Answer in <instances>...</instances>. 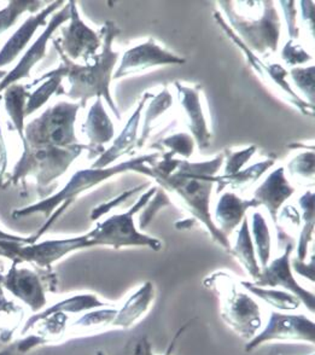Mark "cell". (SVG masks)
Masks as SVG:
<instances>
[{
	"mask_svg": "<svg viewBox=\"0 0 315 355\" xmlns=\"http://www.w3.org/2000/svg\"><path fill=\"white\" fill-rule=\"evenodd\" d=\"M100 33L103 37L102 51L90 61L86 62L84 66L71 61L61 51V49L53 44L58 55L61 56V66L44 74L42 78L34 80L29 87L40 84L44 79L50 76H61L63 79L66 78L71 85V89L66 91L69 98L79 101L81 107H85L86 103L93 97L104 99L120 120V112L110 94V81L113 79L114 66L118 60V52L113 51L111 45L115 37L120 33V29L114 22L108 21Z\"/></svg>",
	"mask_w": 315,
	"mask_h": 355,
	"instance_id": "6da1fadb",
	"label": "cell"
},
{
	"mask_svg": "<svg viewBox=\"0 0 315 355\" xmlns=\"http://www.w3.org/2000/svg\"><path fill=\"white\" fill-rule=\"evenodd\" d=\"M224 159L225 156L222 154L206 162L179 161L174 171L156 174L154 179L167 190L177 193L195 221L202 223L212 239L230 252V241L217 229L210 215L212 189L217 184V171Z\"/></svg>",
	"mask_w": 315,
	"mask_h": 355,
	"instance_id": "7a4b0ae2",
	"label": "cell"
},
{
	"mask_svg": "<svg viewBox=\"0 0 315 355\" xmlns=\"http://www.w3.org/2000/svg\"><path fill=\"white\" fill-rule=\"evenodd\" d=\"M159 157H160V154L144 155V156H139L136 159L116 164L113 167H108V168H90L78 171L61 191L44 198L43 201L37 202L34 205L24 207L21 209H16L12 213V218L19 219L24 216H30V215L43 214L46 218V223L40 227L37 234L30 236V244L39 242V239L43 237L47 230L55 224V221L66 211V208L71 206L78 197L80 196L81 193L89 191L90 189L98 185L104 180H107L116 174L123 173V172L136 171L139 173L152 177V172H151V167H149V164L157 162Z\"/></svg>",
	"mask_w": 315,
	"mask_h": 355,
	"instance_id": "3957f363",
	"label": "cell"
},
{
	"mask_svg": "<svg viewBox=\"0 0 315 355\" xmlns=\"http://www.w3.org/2000/svg\"><path fill=\"white\" fill-rule=\"evenodd\" d=\"M93 247H113V239L105 220L87 234L69 239H47L32 244L0 241V257L12 263H29L35 268L51 272L52 266L69 254Z\"/></svg>",
	"mask_w": 315,
	"mask_h": 355,
	"instance_id": "277c9868",
	"label": "cell"
},
{
	"mask_svg": "<svg viewBox=\"0 0 315 355\" xmlns=\"http://www.w3.org/2000/svg\"><path fill=\"white\" fill-rule=\"evenodd\" d=\"M220 300V317L226 325L245 341L254 338L264 327L262 309L258 300L226 272H215L203 282Z\"/></svg>",
	"mask_w": 315,
	"mask_h": 355,
	"instance_id": "5b68a950",
	"label": "cell"
},
{
	"mask_svg": "<svg viewBox=\"0 0 315 355\" xmlns=\"http://www.w3.org/2000/svg\"><path fill=\"white\" fill-rule=\"evenodd\" d=\"M84 150L91 151L89 145L78 144L68 148L56 146H30L24 144V153L12 173L6 178V185H17L27 177L35 178L38 190L50 189L52 182L61 178L69 169Z\"/></svg>",
	"mask_w": 315,
	"mask_h": 355,
	"instance_id": "8992f818",
	"label": "cell"
},
{
	"mask_svg": "<svg viewBox=\"0 0 315 355\" xmlns=\"http://www.w3.org/2000/svg\"><path fill=\"white\" fill-rule=\"evenodd\" d=\"M80 104L58 102L24 126L22 143L30 146L68 148L80 144L75 122Z\"/></svg>",
	"mask_w": 315,
	"mask_h": 355,
	"instance_id": "52a82bcc",
	"label": "cell"
},
{
	"mask_svg": "<svg viewBox=\"0 0 315 355\" xmlns=\"http://www.w3.org/2000/svg\"><path fill=\"white\" fill-rule=\"evenodd\" d=\"M0 286L15 299L26 304L34 314L47 304V291H56L57 277L53 271L21 267L12 263L6 273H0Z\"/></svg>",
	"mask_w": 315,
	"mask_h": 355,
	"instance_id": "ba28073f",
	"label": "cell"
},
{
	"mask_svg": "<svg viewBox=\"0 0 315 355\" xmlns=\"http://www.w3.org/2000/svg\"><path fill=\"white\" fill-rule=\"evenodd\" d=\"M230 24L240 33L243 44L250 51L264 55L277 50L280 37V19L272 1H264V15L259 19H245L237 14L230 1L220 3Z\"/></svg>",
	"mask_w": 315,
	"mask_h": 355,
	"instance_id": "9c48e42d",
	"label": "cell"
},
{
	"mask_svg": "<svg viewBox=\"0 0 315 355\" xmlns=\"http://www.w3.org/2000/svg\"><path fill=\"white\" fill-rule=\"evenodd\" d=\"M273 341L306 342L314 345L315 322L306 314H292L272 311L269 322L259 334L246 342L245 352L249 353Z\"/></svg>",
	"mask_w": 315,
	"mask_h": 355,
	"instance_id": "30bf717a",
	"label": "cell"
},
{
	"mask_svg": "<svg viewBox=\"0 0 315 355\" xmlns=\"http://www.w3.org/2000/svg\"><path fill=\"white\" fill-rule=\"evenodd\" d=\"M71 4V19L66 27H62V37L58 39L52 37V42L61 49L71 61L84 60L89 62L102 47L103 37L102 33L94 32L82 21L75 1H69Z\"/></svg>",
	"mask_w": 315,
	"mask_h": 355,
	"instance_id": "8fae6325",
	"label": "cell"
},
{
	"mask_svg": "<svg viewBox=\"0 0 315 355\" xmlns=\"http://www.w3.org/2000/svg\"><path fill=\"white\" fill-rule=\"evenodd\" d=\"M71 19V4L64 5L63 8L52 15L48 24L45 26L43 33L40 34L35 42L24 52L19 63L12 71H8L3 79L0 80V94L11 85L17 84L21 80L27 79L30 76L32 69L39 62L46 56L47 44L52 40V35L57 29L68 22Z\"/></svg>",
	"mask_w": 315,
	"mask_h": 355,
	"instance_id": "7c38bea8",
	"label": "cell"
},
{
	"mask_svg": "<svg viewBox=\"0 0 315 355\" xmlns=\"http://www.w3.org/2000/svg\"><path fill=\"white\" fill-rule=\"evenodd\" d=\"M292 252L294 245L292 243L287 244L282 255L269 261V265L260 272L259 278L253 283L262 288H280L295 295L301 301V304L313 314L315 311V295L313 291L305 289L302 285L298 284L296 278L294 277L291 268Z\"/></svg>",
	"mask_w": 315,
	"mask_h": 355,
	"instance_id": "4fadbf2b",
	"label": "cell"
},
{
	"mask_svg": "<svg viewBox=\"0 0 315 355\" xmlns=\"http://www.w3.org/2000/svg\"><path fill=\"white\" fill-rule=\"evenodd\" d=\"M185 62V58L167 51L159 46L152 39H149L144 44L125 52L121 64L118 66L116 73L113 75V79H120L123 76L136 74L149 69L151 67L162 64L181 66Z\"/></svg>",
	"mask_w": 315,
	"mask_h": 355,
	"instance_id": "5bb4252c",
	"label": "cell"
},
{
	"mask_svg": "<svg viewBox=\"0 0 315 355\" xmlns=\"http://www.w3.org/2000/svg\"><path fill=\"white\" fill-rule=\"evenodd\" d=\"M63 4L64 1L62 0L53 1L37 14L29 16L28 19L16 29V32L8 39V42H5L4 46L0 50V68L11 64L26 50V47L32 42L38 29L46 26L47 19L55 14Z\"/></svg>",
	"mask_w": 315,
	"mask_h": 355,
	"instance_id": "9a60e30c",
	"label": "cell"
},
{
	"mask_svg": "<svg viewBox=\"0 0 315 355\" xmlns=\"http://www.w3.org/2000/svg\"><path fill=\"white\" fill-rule=\"evenodd\" d=\"M110 302H107L104 300L98 297L96 294H78L66 297V299L58 301L57 304L45 307L43 311H40L38 313L33 314L32 317H29L22 327L21 335L24 336L29 332L32 331V329L35 327L37 322H40L42 319L46 318L51 314L62 312L66 314H80L86 313L92 309H102V307H108L111 306Z\"/></svg>",
	"mask_w": 315,
	"mask_h": 355,
	"instance_id": "2e32d148",
	"label": "cell"
},
{
	"mask_svg": "<svg viewBox=\"0 0 315 355\" xmlns=\"http://www.w3.org/2000/svg\"><path fill=\"white\" fill-rule=\"evenodd\" d=\"M294 192L295 189L287 182L284 168L280 167L269 174V177L256 189L254 200L259 206H264L269 209L273 223L277 225L280 207L292 196Z\"/></svg>",
	"mask_w": 315,
	"mask_h": 355,
	"instance_id": "e0dca14e",
	"label": "cell"
},
{
	"mask_svg": "<svg viewBox=\"0 0 315 355\" xmlns=\"http://www.w3.org/2000/svg\"><path fill=\"white\" fill-rule=\"evenodd\" d=\"M155 300V286L152 282H145L132 295L128 296L113 322V329H129L145 317Z\"/></svg>",
	"mask_w": 315,
	"mask_h": 355,
	"instance_id": "ac0fdd59",
	"label": "cell"
},
{
	"mask_svg": "<svg viewBox=\"0 0 315 355\" xmlns=\"http://www.w3.org/2000/svg\"><path fill=\"white\" fill-rule=\"evenodd\" d=\"M180 103L188 115V127L197 141L199 149H207L212 141V133L208 128L207 120L203 114L197 89L188 87L177 83Z\"/></svg>",
	"mask_w": 315,
	"mask_h": 355,
	"instance_id": "d6986e66",
	"label": "cell"
},
{
	"mask_svg": "<svg viewBox=\"0 0 315 355\" xmlns=\"http://www.w3.org/2000/svg\"><path fill=\"white\" fill-rule=\"evenodd\" d=\"M82 133L90 141L89 146L91 148V153H93L92 156L103 154L102 145L111 141L115 135L113 122L104 109L103 99H96V103L91 107L85 123L82 125Z\"/></svg>",
	"mask_w": 315,
	"mask_h": 355,
	"instance_id": "ffe728a7",
	"label": "cell"
},
{
	"mask_svg": "<svg viewBox=\"0 0 315 355\" xmlns=\"http://www.w3.org/2000/svg\"><path fill=\"white\" fill-rule=\"evenodd\" d=\"M255 207H259L255 200L244 201L233 192H226L217 202L214 224L227 237V234H232L233 230L242 224L246 211Z\"/></svg>",
	"mask_w": 315,
	"mask_h": 355,
	"instance_id": "44dd1931",
	"label": "cell"
},
{
	"mask_svg": "<svg viewBox=\"0 0 315 355\" xmlns=\"http://www.w3.org/2000/svg\"><path fill=\"white\" fill-rule=\"evenodd\" d=\"M150 97L151 94H145L144 98L139 103L136 112L125 127L123 133L118 137L116 141H114L113 146L110 149L104 151L103 154L100 155V157L92 164L91 168H108L109 164H113V161H116L123 155L128 154L133 149V146L136 143V132H138V126L141 121V112H143V107H144L146 101Z\"/></svg>",
	"mask_w": 315,
	"mask_h": 355,
	"instance_id": "7402d4cb",
	"label": "cell"
},
{
	"mask_svg": "<svg viewBox=\"0 0 315 355\" xmlns=\"http://www.w3.org/2000/svg\"><path fill=\"white\" fill-rule=\"evenodd\" d=\"M118 307L115 304L92 309L82 314L80 318L69 324L68 335H86L93 332L113 329V322L118 314Z\"/></svg>",
	"mask_w": 315,
	"mask_h": 355,
	"instance_id": "603a6c76",
	"label": "cell"
},
{
	"mask_svg": "<svg viewBox=\"0 0 315 355\" xmlns=\"http://www.w3.org/2000/svg\"><path fill=\"white\" fill-rule=\"evenodd\" d=\"M240 283L249 294L254 296L255 299L264 301V304L277 309L278 312H295L302 304L301 301L297 299L295 295L290 294L285 290L262 288L255 285L253 282L240 281Z\"/></svg>",
	"mask_w": 315,
	"mask_h": 355,
	"instance_id": "cb8c5ba5",
	"label": "cell"
},
{
	"mask_svg": "<svg viewBox=\"0 0 315 355\" xmlns=\"http://www.w3.org/2000/svg\"><path fill=\"white\" fill-rule=\"evenodd\" d=\"M230 254H232L243 265L245 271L249 273V276L254 281L259 278L261 267L258 261L254 243H253V239H251V234L249 231V220L246 216L240 224L235 247L231 248Z\"/></svg>",
	"mask_w": 315,
	"mask_h": 355,
	"instance_id": "d4e9b609",
	"label": "cell"
},
{
	"mask_svg": "<svg viewBox=\"0 0 315 355\" xmlns=\"http://www.w3.org/2000/svg\"><path fill=\"white\" fill-rule=\"evenodd\" d=\"M3 94L4 96L1 99H4L6 114L12 122L15 130L19 133V138L22 139L26 126V104L30 92H28V87L24 85L15 84L9 86Z\"/></svg>",
	"mask_w": 315,
	"mask_h": 355,
	"instance_id": "484cf974",
	"label": "cell"
},
{
	"mask_svg": "<svg viewBox=\"0 0 315 355\" xmlns=\"http://www.w3.org/2000/svg\"><path fill=\"white\" fill-rule=\"evenodd\" d=\"M24 317L22 306L8 299L5 296L4 289L0 286V341L3 343L11 341Z\"/></svg>",
	"mask_w": 315,
	"mask_h": 355,
	"instance_id": "4316f807",
	"label": "cell"
},
{
	"mask_svg": "<svg viewBox=\"0 0 315 355\" xmlns=\"http://www.w3.org/2000/svg\"><path fill=\"white\" fill-rule=\"evenodd\" d=\"M302 208V230L297 244V257L298 260H306L308 252V244L313 239L314 231V192H307L300 198Z\"/></svg>",
	"mask_w": 315,
	"mask_h": 355,
	"instance_id": "83f0119b",
	"label": "cell"
},
{
	"mask_svg": "<svg viewBox=\"0 0 315 355\" xmlns=\"http://www.w3.org/2000/svg\"><path fill=\"white\" fill-rule=\"evenodd\" d=\"M69 324H71L69 314L57 312L37 322L32 330L35 329L37 330L35 334L42 337L46 345H50V343L62 341L68 335Z\"/></svg>",
	"mask_w": 315,
	"mask_h": 355,
	"instance_id": "f1b7e54d",
	"label": "cell"
},
{
	"mask_svg": "<svg viewBox=\"0 0 315 355\" xmlns=\"http://www.w3.org/2000/svg\"><path fill=\"white\" fill-rule=\"evenodd\" d=\"M253 237H254L253 243H254L258 261L262 270L271 261L272 241H271L269 225L261 213L253 214Z\"/></svg>",
	"mask_w": 315,
	"mask_h": 355,
	"instance_id": "f546056e",
	"label": "cell"
},
{
	"mask_svg": "<svg viewBox=\"0 0 315 355\" xmlns=\"http://www.w3.org/2000/svg\"><path fill=\"white\" fill-rule=\"evenodd\" d=\"M63 78L61 76H50L40 83V86L32 94H29L27 104H26V117L32 115L40 107L46 104L53 94H66V91L62 86Z\"/></svg>",
	"mask_w": 315,
	"mask_h": 355,
	"instance_id": "4dcf8cb0",
	"label": "cell"
},
{
	"mask_svg": "<svg viewBox=\"0 0 315 355\" xmlns=\"http://www.w3.org/2000/svg\"><path fill=\"white\" fill-rule=\"evenodd\" d=\"M273 164H274L273 159H267L264 162L254 164L245 171H240L238 173L233 174V175L217 177L219 191H222L224 187H228V185L232 189H243V187H248L249 184L256 182L267 169L272 167Z\"/></svg>",
	"mask_w": 315,
	"mask_h": 355,
	"instance_id": "1f68e13d",
	"label": "cell"
},
{
	"mask_svg": "<svg viewBox=\"0 0 315 355\" xmlns=\"http://www.w3.org/2000/svg\"><path fill=\"white\" fill-rule=\"evenodd\" d=\"M43 1L37 0H12L9 1L4 9L0 10V35L9 31L19 17L26 12H39Z\"/></svg>",
	"mask_w": 315,
	"mask_h": 355,
	"instance_id": "d6a6232c",
	"label": "cell"
},
{
	"mask_svg": "<svg viewBox=\"0 0 315 355\" xmlns=\"http://www.w3.org/2000/svg\"><path fill=\"white\" fill-rule=\"evenodd\" d=\"M188 327V325H183L181 329H180L179 331L175 334L174 338H173V341L170 343V347H168V349L165 352L163 355H172V352L174 349L175 342L179 338L180 335L183 334V330ZM123 355H157L154 353V349H152V346H151L150 341H149V338L146 336H138L134 337L132 340H129V341L126 343V346L123 348Z\"/></svg>",
	"mask_w": 315,
	"mask_h": 355,
	"instance_id": "836d02e7",
	"label": "cell"
},
{
	"mask_svg": "<svg viewBox=\"0 0 315 355\" xmlns=\"http://www.w3.org/2000/svg\"><path fill=\"white\" fill-rule=\"evenodd\" d=\"M46 346L42 337L34 334H27L15 342H11L8 346L0 349V355H26L33 351L37 347Z\"/></svg>",
	"mask_w": 315,
	"mask_h": 355,
	"instance_id": "e575fe53",
	"label": "cell"
},
{
	"mask_svg": "<svg viewBox=\"0 0 315 355\" xmlns=\"http://www.w3.org/2000/svg\"><path fill=\"white\" fill-rule=\"evenodd\" d=\"M291 76L298 89L311 99V104L314 103V67L308 68H294Z\"/></svg>",
	"mask_w": 315,
	"mask_h": 355,
	"instance_id": "d590c367",
	"label": "cell"
},
{
	"mask_svg": "<svg viewBox=\"0 0 315 355\" xmlns=\"http://www.w3.org/2000/svg\"><path fill=\"white\" fill-rule=\"evenodd\" d=\"M162 146L170 148L173 155H181L183 157H190L193 153V139L186 133H178L174 136L168 137L163 141H161Z\"/></svg>",
	"mask_w": 315,
	"mask_h": 355,
	"instance_id": "8d00e7d4",
	"label": "cell"
},
{
	"mask_svg": "<svg viewBox=\"0 0 315 355\" xmlns=\"http://www.w3.org/2000/svg\"><path fill=\"white\" fill-rule=\"evenodd\" d=\"M256 146H250L248 149L242 150V151H226L224 156L227 157L226 162L225 175H233L242 171L243 166L246 164V161L251 159V156L255 154Z\"/></svg>",
	"mask_w": 315,
	"mask_h": 355,
	"instance_id": "74e56055",
	"label": "cell"
},
{
	"mask_svg": "<svg viewBox=\"0 0 315 355\" xmlns=\"http://www.w3.org/2000/svg\"><path fill=\"white\" fill-rule=\"evenodd\" d=\"M172 102H173V98H172V96H170L167 89L156 96L154 101L150 103L149 110L146 112L145 126H144L143 133L147 130V127H149L151 122L160 116L162 112H165L172 105Z\"/></svg>",
	"mask_w": 315,
	"mask_h": 355,
	"instance_id": "f35d334b",
	"label": "cell"
},
{
	"mask_svg": "<svg viewBox=\"0 0 315 355\" xmlns=\"http://www.w3.org/2000/svg\"><path fill=\"white\" fill-rule=\"evenodd\" d=\"M289 171L291 174H297L301 177H313L314 174V153H303L297 156L296 159L289 164Z\"/></svg>",
	"mask_w": 315,
	"mask_h": 355,
	"instance_id": "ab89813d",
	"label": "cell"
},
{
	"mask_svg": "<svg viewBox=\"0 0 315 355\" xmlns=\"http://www.w3.org/2000/svg\"><path fill=\"white\" fill-rule=\"evenodd\" d=\"M170 203V198L165 196L163 191L156 192V197L154 200H150L145 205V209L144 213L141 214V220H139V230L145 229L146 226L149 225L154 215L160 211L162 207L167 206Z\"/></svg>",
	"mask_w": 315,
	"mask_h": 355,
	"instance_id": "60d3db41",
	"label": "cell"
},
{
	"mask_svg": "<svg viewBox=\"0 0 315 355\" xmlns=\"http://www.w3.org/2000/svg\"><path fill=\"white\" fill-rule=\"evenodd\" d=\"M282 58L290 66L303 64V63H306L307 61L311 60L309 55L300 45H297L294 40H290L284 47Z\"/></svg>",
	"mask_w": 315,
	"mask_h": 355,
	"instance_id": "b9f144b4",
	"label": "cell"
},
{
	"mask_svg": "<svg viewBox=\"0 0 315 355\" xmlns=\"http://www.w3.org/2000/svg\"><path fill=\"white\" fill-rule=\"evenodd\" d=\"M292 271L296 272L297 275L307 278L311 282H314L315 278V265L314 257H311L309 263H307L303 260H298V259H294L291 261Z\"/></svg>",
	"mask_w": 315,
	"mask_h": 355,
	"instance_id": "7bdbcfd3",
	"label": "cell"
},
{
	"mask_svg": "<svg viewBox=\"0 0 315 355\" xmlns=\"http://www.w3.org/2000/svg\"><path fill=\"white\" fill-rule=\"evenodd\" d=\"M139 189H141V187L131 190V191H128L127 193H125V195H121V196L116 198V200H114V201L97 207V208L92 211V214H91V220H93L94 221V220L99 219L100 216H103L104 214H107L108 211H111L114 207L120 206L123 202H125V200H127L128 197L132 196L133 193H134L136 190H139Z\"/></svg>",
	"mask_w": 315,
	"mask_h": 355,
	"instance_id": "ee69618b",
	"label": "cell"
},
{
	"mask_svg": "<svg viewBox=\"0 0 315 355\" xmlns=\"http://www.w3.org/2000/svg\"><path fill=\"white\" fill-rule=\"evenodd\" d=\"M0 103H1V96H0ZM8 166H9L8 149H6L4 136H3V131H1V125H0V187H4V184L6 182Z\"/></svg>",
	"mask_w": 315,
	"mask_h": 355,
	"instance_id": "f6af8a7d",
	"label": "cell"
},
{
	"mask_svg": "<svg viewBox=\"0 0 315 355\" xmlns=\"http://www.w3.org/2000/svg\"><path fill=\"white\" fill-rule=\"evenodd\" d=\"M280 4L284 5V11L287 16V24H289V34H290V40H294L298 37V31L296 28V9L294 8L295 3L294 1H282Z\"/></svg>",
	"mask_w": 315,
	"mask_h": 355,
	"instance_id": "bcb514c9",
	"label": "cell"
},
{
	"mask_svg": "<svg viewBox=\"0 0 315 355\" xmlns=\"http://www.w3.org/2000/svg\"><path fill=\"white\" fill-rule=\"evenodd\" d=\"M0 241H10V242H19V243L30 244V236L24 237L19 234H10L4 230L0 229Z\"/></svg>",
	"mask_w": 315,
	"mask_h": 355,
	"instance_id": "7dc6e473",
	"label": "cell"
},
{
	"mask_svg": "<svg viewBox=\"0 0 315 355\" xmlns=\"http://www.w3.org/2000/svg\"><path fill=\"white\" fill-rule=\"evenodd\" d=\"M5 75H6V71H0V78H1V79L4 78Z\"/></svg>",
	"mask_w": 315,
	"mask_h": 355,
	"instance_id": "c3c4849f",
	"label": "cell"
},
{
	"mask_svg": "<svg viewBox=\"0 0 315 355\" xmlns=\"http://www.w3.org/2000/svg\"><path fill=\"white\" fill-rule=\"evenodd\" d=\"M96 355H105V354H104L103 352L99 351V352H97V354H96Z\"/></svg>",
	"mask_w": 315,
	"mask_h": 355,
	"instance_id": "681fc988",
	"label": "cell"
},
{
	"mask_svg": "<svg viewBox=\"0 0 315 355\" xmlns=\"http://www.w3.org/2000/svg\"><path fill=\"white\" fill-rule=\"evenodd\" d=\"M311 355H315V354H311Z\"/></svg>",
	"mask_w": 315,
	"mask_h": 355,
	"instance_id": "f907efd6",
	"label": "cell"
}]
</instances>
